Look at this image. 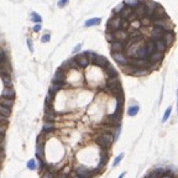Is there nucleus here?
<instances>
[{
    "mask_svg": "<svg viewBox=\"0 0 178 178\" xmlns=\"http://www.w3.org/2000/svg\"><path fill=\"white\" fill-rule=\"evenodd\" d=\"M107 89L110 93H113L115 97L120 95V94H124L121 84H120V81H119V77L108 78V81H107Z\"/></svg>",
    "mask_w": 178,
    "mask_h": 178,
    "instance_id": "f257e3e1",
    "label": "nucleus"
},
{
    "mask_svg": "<svg viewBox=\"0 0 178 178\" xmlns=\"http://www.w3.org/2000/svg\"><path fill=\"white\" fill-rule=\"evenodd\" d=\"M114 141V139H113V136H111V134H108V132H104V134H102L97 139V144L100 146V147L103 149V150H107L109 146L111 145V142Z\"/></svg>",
    "mask_w": 178,
    "mask_h": 178,
    "instance_id": "f03ea898",
    "label": "nucleus"
},
{
    "mask_svg": "<svg viewBox=\"0 0 178 178\" xmlns=\"http://www.w3.org/2000/svg\"><path fill=\"white\" fill-rule=\"evenodd\" d=\"M152 26H158V27L163 29L165 31H170V30H173V24L171 22V20L168 19V16H166L163 19H158V20H155V21L151 22Z\"/></svg>",
    "mask_w": 178,
    "mask_h": 178,
    "instance_id": "7ed1b4c3",
    "label": "nucleus"
},
{
    "mask_svg": "<svg viewBox=\"0 0 178 178\" xmlns=\"http://www.w3.org/2000/svg\"><path fill=\"white\" fill-rule=\"evenodd\" d=\"M120 22H121V18L119 15H113V16L108 20V24H107V30L108 31H115L120 30Z\"/></svg>",
    "mask_w": 178,
    "mask_h": 178,
    "instance_id": "20e7f679",
    "label": "nucleus"
},
{
    "mask_svg": "<svg viewBox=\"0 0 178 178\" xmlns=\"http://www.w3.org/2000/svg\"><path fill=\"white\" fill-rule=\"evenodd\" d=\"M121 115H123V113L114 111L111 115H109V116L105 118L104 123L108 124V125H110V126H119L120 121H121Z\"/></svg>",
    "mask_w": 178,
    "mask_h": 178,
    "instance_id": "39448f33",
    "label": "nucleus"
},
{
    "mask_svg": "<svg viewBox=\"0 0 178 178\" xmlns=\"http://www.w3.org/2000/svg\"><path fill=\"white\" fill-rule=\"evenodd\" d=\"M73 58H74V61L77 62V64L79 68H87L90 64V62H89L88 57L84 55V52H83V53H76V56L73 57Z\"/></svg>",
    "mask_w": 178,
    "mask_h": 178,
    "instance_id": "423d86ee",
    "label": "nucleus"
},
{
    "mask_svg": "<svg viewBox=\"0 0 178 178\" xmlns=\"http://www.w3.org/2000/svg\"><path fill=\"white\" fill-rule=\"evenodd\" d=\"M111 57L119 66H125L129 63V58L125 56L124 52H111Z\"/></svg>",
    "mask_w": 178,
    "mask_h": 178,
    "instance_id": "0eeeda50",
    "label": "nucleus"
},
{
    "mask_svg": "<svg viewBox=\"0 0 178 178\" xmlns=\"http://www.w3.org/2000/svg\"><path fill=\"white\" fill-rule=\"evenodd\" d=\"M176 40V35L173 32V30H170V31H165L163 36H162V41L166 43L167 47H171L172 45H173Z\"/></svg>",
    "mask_w": 178,
    "mask_h": 178,
    "instance_id": "6e6552de",
    "label": "nucleus"
},
{
    "mask_svg": "<svg viewBox=\"0 0 178 178\" xmlns=\"http://www.w3.org/2000/svg\"><path fill=\"white\" fill-rule=\"evenodd\" d=\"M145 3V6H146V16L151 18L152 16V14L155 13V10L157 8V5H158V3L153 1V0H144Z\"/></svg>",
    "mask_w": 178,
    "mask_h": 178,
    "instance_id": "1a4fd4ad",
    "label": "nucleus"
},
{
    "mask_svg": "<svg viewBox=\"0 0 178 178\" xmlns=\"http://www.w3.org/2000/svg\"><path fill=\"white\" fill-rule=\"evenodd\" d=\"M67 78V72L58 68L57 72L55 73V76L52 77V83H64Z\"/></svg>",
    "mask_w": 178,
    "mask_h": 178,
    "instance_id": "9d476101",
    "label": "nucleus"
},
{
    "mask_svg": "<svg viewBox=\"0 0 178 178\" xmlns=\"http://www.w3.org/2000/svg\"><path fill=\"white\" fill-rule=\"evenodd\" d=\"M165 34V30L163 29H161L158 27V26H153L152 30H151V32H150V39L151 40H162V36H163Z\"/></svg>",
    "mask_w": 178,
    "mask_h": 178,
    "instance_id": "9b49d317",
    "label": "nucleus"
},
{
    "mask_svg": "<svg viewBox=\"0 0 178 178\" xmlns=\"http://www.w3.org/2000/svg\"><path fill=\"white\" fill-rule=\"evenodd\" d=\"M163 57H165V53H163V52L155 51L153 53H151V55L147 57V60H149L150 63H160V62H162V60H163Z\"/></svg>",
    "mask_w": 178,
    "mask_h": 178,
    "instance_id": "f8f14e48",
    "label": "nucleus"
},
{
    "mask_svg": "<svg viewBox=\"0 0 178 178\" xmlns=\"http://www.w3.org/2000/svg\"><path fill=\"white\" fill-rule=\"evenodd\" d=\"M166 16H167L166 10L158 4V5H157V8H156V10H155V13L152 14V16H151V20H152V21H155V20L163 19V18H166Z\"/></svg>",
    "mask_w": 178,
    "mask_h": 178,
    "instance_id": "ddd939ff",
    "label": "nucleus"
},
{
    "mask_svg": "<svg viewBox=\"0 0 178 178\" xmlns=\"http://www.w3.org/2000/svg\"><path fill=\"white\" fill-rule=\"evenodd\" d=\"M92 64H94V66H97V67H99V68H105L108 64H109V61L105 58L104 56H100V55H97V58L93 61V63Z\"/></svg>",
    "mask_w": 178,
    "mask_h": 178,
    "instance_id": "4468645a",
    "label": "nucleus"
},
{
    "mask_svg": "<svg viewBox=\"0 0 178 178\" xmlns=\"http://www.w3.org/2000/svg\"><path fill=\"white\" fill-rule=\"evenodd\" d=\"M124 50H125V42H123V41L115 40L110 43V51L111 52H124Z\"/></svg>",
    "mask_w": 178,
    "mask_h": 178,
    "instance_id": "2eb2a0df",
    "label": "nucleus"
},
{
    "mask_svg": "<svg viewBox=\"0 0 178 178\" xmlns=\"http://www.w3.org/2000/svg\"><path fill=\"white\" fill-rule=\"evenodd\" d=\"M57 114L52 107H45V121H53Z\"/></svg>",
    "mask_w": 178,
    "mask_h": 178,
    "instance_id": "dca6fc26",
    "label": "nucleus"
},
{
    "mask_svg": "<svg viewBox=\"0 0 178 178\" xmlns=\"http://www.w3.org/2000/svg\"><path fill=\"white\" fill-rule=\"evenodd\" d=\"M134 13L136 14V16H137L139 19L146 16V6H145V3L141 1V3L137 5V6L134 9Z\"/></svg>",
    "mask_w": 178,
    "mask_h": 178,
    "instance_id": "f3484780",
    "label": "nucleus"
},
{
    "mask_svg": "<svg viewBox=\"0 0 178 178\" xmlns=\"http://www.w3.org/2000/svg\"><path fill=\"white\" fill-rule=\"evenodd\" d=\"M76 172H77V174L81 176L82 178H90V177H92V172L89 171L87 167H84V166L77 167V168H76Z\"/></svg>",
    "mask_w": 178,
    "mask_h": 178,
    "instance_id": "a211bd4d",
    "label": "nucleus"
},
{
    "mask_svg": "<svg viewBox=\"0 0 178 178\" xmlns=\"http://www.w3.org/2000/svg\"><path fill=\"white\" fill-rule=\"evenodd\" d=\"M114 35H115V40L123 41V42H126L128 39H129V32H128V31H124V30H118V31H115Z\"/></svg>",
    "mask_w": 178,
    "mask_h": 178,
    "instance_id": "6ab92c4d",
    "label": "nucleus"
},
{
    "mask_svg": "<svg viewBox=\"0 0 178 178\" xmlns=\"http://www.w3.org/2000/svg\"><path fill=\"white\" fill-rule=\"evenodd\" d=\"M104 72H105V74L108 78H113V77H118V71L115 69V68L109 63L105 68H104Z\"/></svg>",
    "mask_w": 178,
    "mask_h": 178,
    "instance_id": "aec40b11",
    "label": "nucleus"
},
{
    "mask_svg": "<svg viewBox=\"0 0 178 178\" xmlns=\"http://www.w3.org/2000/svg\"><path fill=\"white\" fill-rule=\"evenodd\" d=\"M132 11H134V9H131V8H129V6H125L121 9V11L119 13V16L121 18V19H129V16L132 14Z\"/></svg>",
    "mask_w": 178,
    "mask_h": 178,
    "instance_id": "412c9836",
    "label": "nucleus"
},
{
    "mask_svg": "<svg viewBox=\"0 0 178 178\" xmlns=\"http://www.w3.org/2000/svg\"><path fill=\"white\" fill-rule=\"evenodd\" d=\"M1 97L4 98H14L15 97V90L13 87H5L3 89V93H1Z\"/></svg>",
    "mask_w": 178,
    "mask_h": 178,
    "instance_id": "4be33fe9",
    "label": "nucleus"
},
{
    "mask_svg": "<svg viewBox=\"0 0 178 178\" xmlns=\"http://www.w3.org/2000/svg\"><path fill=\"white\" fill-rule=\"evenodd\" d=\"M155 48H156V51H158V52H166V50L168 48V47L166 46V43L163 42L162 40H156L155 41Z\"/></svg>",
    "mask_w": 178,
    "mask_h": 178,
    "instance_id": "5701e85b",
    "label": "nucleus"
},
{
    "mask_svg": "<svg viewBox=\"0 0 178 178\" xmlns=\"http://www.w3.org/2000/svg\"><path fill=\"white\" fill-rule=\"evenodd\" d=\"M63 87H64V83H52L51 87H50V92L56 95V94L58 93Z\"/></svg>",
    "mask_w": 178,
    "mask_h": 178,
    "instance_id": "b1692460",
    "label": "nucleus"
},
{
    "mask_svg": "<svg viewBox=\"0 0 178 178\" xmlns=\"http://www.w3.org/2000/svg\"><path fill=\"white\" fill-rule=\"evenodd\" d=\"M102 22V19L100 18H93V19H89L84 22L85 27H92V26H97Z\"/></svg>",
    "mask_w": 178,
    "mask_h": 178,
    "instance_id": "393cba45",
    "label": "nucleus"
},
{
    "mask_svg": "<svg viewBox=\"0 0 178 178\" xmlns=\"http://www.w3.org/2000/svg\"><path fill=\"white\" fill-rule=\"evenodd\" d=\"M145 46H146V50H147V53H149V56L151 55V53H153V52L156 51V48H155V41L153 40H149V41H145Z\"/></svg>",
    "mask_w": 178,
    "mask_h": 178,
    "instance_id": "a878e982",
    "label": "nucleus"
},
{
    "mask_svg": "<svg viewBox=\"0 0 178 178\" xmlns=\"http://www.w3.org/2000/svg\"><path fill=\"white\" fill-rule=\"evenodd\" d=\"M0 105L6 107V108H11L14 105V100H13L11 98H4V97H1V98H0Z\"/></svg>",
    "mask_w": 178,
    "mask_h": 178,
    "instance_id": "bb28decb",
    "label": "nucleus"
},
{
    "mask_svg": "<svg viewBox=\"0 0 178 178\" xmlns=\"http://www.w3.org/2000/svg\"><path fill=\"white\" fill-rule=\"evenodd\" d=\"M36 157H37V160L43 158V144H41L40 141L37 142V146H36Z\"/></svg>",
    "mask_w": 178,
    "mask_h": 178,
    "instance_id": "cd10ccee",
    "label": "nucleus"
},
{
    "mask_svg": "<svg viewBox=\"0 0 178 178\" xmlns=\"http://www.w3.org/2000/svg\"><path fill=\"white\" fill-rule=\"evenodd\" d=\"M5 62H9V56H8V52L5 51L4 48L0 47V67L3 66V63Z\"/></svg>",
    "mask_w": 178,
    "mask_h": 178,
    "instance_id": "c85d7f7f",
    "label": "nucleus"
},
{
    "mask_svg": "<svg viewBox=\"0 0 178 178\" xmlns=\"http://www.w3.org/2000/svg\"><path fill=\"white\" fill-rule=\"evenodd\" d=\"M55 130V124L53 121H45L43 128H42V132H51Z\"/></svg>",
    "mask_w": 178,
    "mask_h": 178,
    "instance_id": "c756f323",
    "label": "nucleus"
},
{
    "mask_svg": "<svg viewBox=\"0 0 178 178\" xmlns=\"http://www.w3.org/2000/svg\"><path fill=\"white\" fill-rule=\"evenodd\" d=\"M0 78H1L3 84L5 87H11L13 85V79H11V77H10V74H4V76H1Z\"/></svg>",
    "mask_w": 178,
    "mask_h": 178,
    "instance_id": "7c9ffc66",
    "label": "nucleus"
},
{
    "mask_svg": "<svg viewBox=\"0 0 178 178\" xmlns=\"http://www.w3.org/2000/svg\"><path fill=\"white\" fill-rule=\"evenodd\" d=\"M149 73H150L149 68H137V69H136V72L134 73V76L135 77H144L146 74H149Z\"/></svg>",
    "mask_w": 178,
    "mask_h": 178,
    "instance_id": "2f4dec72",
    "label": "nucleus"
},
{
    "mask_svg": "<svg viewBox=\"0 0 178 178\" xmlns=\"http://www.w3.org/2000/svg\"><path fill=\"white\" fill-rule=\"evenodd\" d=\"M140 3H141V0H125L124 1V4L126 5V6L131 8V9H135Z\"/></svg>",
    "mask_w": 178,
    "mask_h": 178,
    "instance_id": "473e14b6",
    "label": "nucleus"
},
{
    "mask_svg": "<svg viewBox=\"0 0 178 178\" xmlns=\"http://www.w3.org/2000/svg\"><path fill=\"white\" fill-rule=\"evenodd\" d=\"M139 110H140L139 105H131L128 109V115L129 116H135V115L139 113Z\"/></svg>",
    "mask_w": 178,
    "mask_h": 178,
    "instance_id": "72a5a7b5",
    "label": "nucleus"
},
{
    "mask_svg": "<svg viewBox=\"0 0 178 178\" xmlns=\"http://www.w3.org/2000/svg\"><path fill=\"white\" fill-rule=\"evenodd\" d=\"M140 22H141V26L149 27V26H151V22H152V20H151V18H149V16H144V18L140 19Z\"/></svg>",
    "mask_w": 178,
    "mask_h": 178,
    "instance_id": "f704fd0d",
    "label": "nucleus"
},
{
    "mask_svg": "<svg viewBox=\"0 0 178 178\" xmlns=\"http://www.w3.org/2000/svg\"><path fill=\"white\" fill-rule=\"evenodd\" d=\"M31 20H32V22H35V24H41L42 22V18H41L40 15L37 13H35V11L31 13Z\"/></svg>",
    "mask_w": 178,
    "mask_h": 178,
    "instance_id": "c9c22d12",
    "label": "nucleus"
},
{
    "mask_svg": "<svg viewBox=\"0 0 178 178\" xmlns=\"http://www.w3.org/2000/svg\"><path fill=\"white\" fill-rule=\"evenodd\" d=\"M84 55L88 57V60H89V62H90V64L93 63V61L97 58V53H95V52H93V51H85Z\"/></svg>",
    "mask_w": 178,
    "mask_h": 178,
    "instance_id": "e433bc0d",
    "label": "nucleus"
},
{
    "mask_svg": "<svg viewBox=\"0 0 178 178\" xmlns=\"http://www.w3.org/2000/svg\"><path fill=\"white\" fill-rule=\"evenodd\" d=\"M0 114L4 115V116H6V118H9L10 115H11V110H10V108L0 105Z\"/></svg>",
    "mask_w": 178,
    "mask_h": 178,
    "instance_id": "4c0bfd02",
    "label": "nucleus"
},
{
    "mask_svg": "<svg viewBox=\"0 0 178 178\" xmlns=\"http://www.w3.org/2000/svg\"><path fill=\"white\" fill-rule=\"evenodd\" d=\"M130 27V21L128 19H121V22H120V30L126 31Z\"/></svg>",
    "mask_w": 178,
    "mask_h": 178,
    "instance_id": "58836bf2",
    "label": "nucleus"
},
{
    "mask_svg": "<svg viewBox=\"0 0 178 178\" xmlns=\"http://www.w3.org/2000/svg\"><path fill=\"white\" fill-rule=\"evenodd\" d=\"M105 39H107V41L108 42H113V41H115V35H114V32L113 31H108L107 30V34H105Z\"/></svg>",
    "mask_w": 178,
    "mask_h": 178,
    "instance_id": "ea45409f",
    "label": "nucleus"
},
{
    "mask_svg": "<svg viewBox=\"0 0 178 178\" xmlns=\"http://www.w3.org/2000/svg\"><path fill=\"white\" fill-rule=\"evenodd\" d=\"M125 6V4L124 3H120L119 5H116V6L114 8V10H113V15H119V13L121 11V9Z\"/></svg>",
    "mask_w": 178,
    "mask_h": 178,
    "instance_id": "a19ab883",
    "label": "nucleus"
},
{
    "mask_svg": "<svg viewBox=\"0 0 178 178\" xmlns=\"http://www.w3.org/2000/svg\"><path fill=\"white\" fill-rule=\"evenodd\" d=\"M171 111H172V108H171V107H168V108H167V110L165 111V115H163V118H162V123H166L167 120H168L170 115H171Z\"/></svg>",
    "mask_w": 178,
    "mask_h": 178,
    "instance_id": "79ce46f5",
    "label": "nucleus"
},
{
    "mask_svg": "<svg viewBox=\"0 0 178 178\" xmlns=\"http://www.w3.org/2000/svg\"><path fill=\"white\" fill-rule=\"evenodd\" d=\"M36 161L34 160V158H31V160H29L27 161V168L29 170H36Z\"/></svg>",
    "mask_w": 178,
    "mask_h": 178,
    "instance_id": "37998d69",
    "label": "nucleus"
},
{
    "mask_svg": "<svg viewBox=\"0 0 178 178\" xmlns=\"http://www.w3.org/2000/svg\"><path fill=\"white\" fill-rule=\"evenodd\" d=\"M50 40H51V34L50 32H46L45 35H42V37H41V41L42 42H50Z\"/></svg>",
    "mask_w": 178,
    "mask_h": 178,
    "instance_id": "c03bdc74",
    "label": "nucleus"
},
{
    "mask_svg": "<svg viewBox=\"0 0 178 178\" xmlns=\"http://www.w3.org/2000/svg\"><path fill=\"white\" fill-rule=\"evenodd\" d=\"M68 1H69V0H58V3H57V6H58L60 9L64 8V6H67Z\"/></svg>",
    "mask_w": 178,
    "mask_h": 178,
    "instance_id": "a18cd8bd",
    "label": "nucleus"
},
{
    "mask_svg": "<svg viewBox=\"0 0 178 178\" xmlns=\"http://www.w3.org/2000/svg\"><path fill=\"white\" fill-rule=\"evenodd\" d=\"M26 43H27V47H29V51L30 52H34V45H32V40H31L30 37L26 40Z\"/></svg>",
    "mask_w": 178,
    "mask_h": 178,
    "instance_id": "49530a36",
    "label": "nucleus"
},
{
    "mask_svg": "<svg viewBox=\"0 0 178 178\" xmlns=\"http://www.w3.org/2000/svg\"><path fill=\"white\" fill-rule=\"evenodd\" d=\"M123 157H124V153H120V155H119V156L116 157V158H115V161H114L113 166H114V167H116V166L119 165V162H120V161L123 160Z\"/></svg>",
    "mask_w": 178,
    "mask_h": 178,
    "instance_id": "de8ad7c7",
    "label": "nucleus"
},
{
    "mask_svg": "<svg viewBox=\"0 0 178 178\" xmlns=\"http://www.w3.org/2000/svg\"><path fill=\"white\" fill-rule=\"evenodd\" d=\"M82 46H83V43H78V45H76L74 48H73V53H78V52H81Z\"/></svg>",
    "mask_w": 178,
    "mask_h": 178,
    "instance_id": "09e8293b",
    "label": "nucleus"
},
{
    "mask_svg": "<svg viewBox=\"0 0 178 178\" xmlns=\"http://www.w3.org/2000/svg\"><path fill=\"white\" fill-rule=\"evenodd\" d=\"M6 128H8V124L0 123V134H5V131H6Z\"/></svg>",
    "mask_w": 178,
    "mask_h": 178,
    "instance_id": "8fccbe9b",
    "label": "nucleus"
},
{
    "mask_svg": "<svg viewBox=\"0 0 178 178\" xmlns=\"http://www.w3.org/2000/svg\"><path fill=\"white\" fill-rule=\"evenodd\" d=\"M41 30H42V26H41V24H36L34 27H32V31H34V32H40Z\"/></svg>",
    "mask_w": 178,
    "mask_h": 178,
    "instance_id": "3c124183",
    "label": "nucleus"
},
{
    "mask_svg": "<svg viewBox=\"0 0 178 178\" xmlns=\"http://www.w3.org/2000/svg\"><path fill=\"white\" fill-rule=\"evenodd\" d=\"M0 123H3V124H8L9 123V120L6 116H4V115L0 114Z\"/></svg>",
    "mask_w": 178,
    "mask_h": 178,
    "instance_id": "603ef678",
    "label": "nucleus"
},
{
    "mask_svg": "<svg viewBox=\"0 0 178 178\" xmlns=\"http://www.w3.org/2000/svg\"><path fill=\"white\" fill-rule=\"evenodd\" d=\"M149 178H160V173L157 171H155V172H152V173L149 176Z\"/></svg>",
    "mask_w": 178,
    "mask_h": 178,
    "instance_id": "864d4df0",
    "label": "nucleus"
},
{
    "mask_svg": "<svg viewBox=\"0 0 178 178\" xmlns=\"http://www.w3.org/2000/svg\"><path fill=\"white\" fill-rule=\"evenodd\" d=\"M55 176H53V173H51V172H46V173L41 177V178H53Z\"/></svg>",
    "mask_w": 178,
    "mask_h": 178,
    "instance_id": "5fc2aeb1",
    "label": "nucleus"
},
{
    "mask_svg": "<svg viewBox=\"0 0 178 178\" xmlns=\"http://www.w3.org/2000/svg\"><path fill=\"white\" fill-rule=\"evenodd\" d=\"M3 158H4V151H0V162L3 161Z\"/></svg>",
    "mask_w": 178,
    "mask_h": 178,
    "instance_id": "6e6d98bb",
    "label": "nucleus"
},
{
    "mask_svg": "<svg viewBox=\"0 0 178 178\" xmlns=\"http://www.w3.org/2000/svg\"><path fill=\"white\" fill-rule=\"evenodd\" d=\"M124 176H125V172H123V173H121V174H120V176H119V178H123Z\"/></svg>",
    "mask_w": 178,
    "mask_h": 178,
    "instance_id": "4d7b16f0",
    "label": "nucleus"
},
{
    "mask_svg": "<svg viewBox=\"0 0 178 178\" xmlns=\"http://www.w3.org/2000/svg\"><path fill=\"white\" fill-rule=\"evenodd\" d=\"M74 178H82V177H81V176H78V174H77V176H76V177H74Z\"/></svg>",
    "mask_w": 178,
    "mask_h": 178,
    "instance_id": "13d9d810",
    "label": "nucleus"
},
{
    "mask_svg": "<svg viewBox=\"0 0 178 178\" xmlns=\"http://www.w3.org/2000/svg\"><path fill=\"white\" fill-rule=\"evenodd\" d=\"M0 37H1V36H0Z\"/></svg>",
    "mask_w": 178,
    "mask_h": 178,
    "instance_id": "bf43d9fd",
    "label": "nucleus"
}]
</instances>
